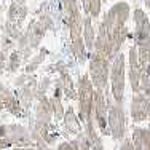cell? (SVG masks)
Returning a JSON list of instances; mask_svg holds the SVG:
<instances>
[{
  "label": "cell",
  "mask_w": 150,
  "mask_h": 150,
  "mask_svg": "<svg viewBox=\"0 0 150 150\" xmlns=\"http://www.w3.org/2000/svg\"><path fill=\"white\" fill-rule=\"evenodd\" d=\"M46 56H48V50H46V48H42L40 51H38V54L35 56V58L26 66V72H27V74H32L35 69H38V66H40V64L45 61Z\"/></svg>",
  "instance_id": "20"
},
{
  "label": "cell",
  "mask_w": 150,
  "mask_h": 150,
  "mask_svg": "<svg viewBox=\"0 0 150 150\" xmlns=\"http://www.w3.org/2000/svg\"><path fill=\"white\" fill-rule=\"evenodd\" d=\"M56 150H75V147H74V144L70 141H64L56 147Z\"/></svg>",
  "instance_id": "25"
},
{
  "label": "cell",
  "mask_w": 150,
  "mask_h": 150,
  "mask_svg": "<svg viewBox=\"0 0 150 150\" xmlns=\"http://www.w3.org/2000/svg\"><path fill=\"white\" fill-rule=\"evenodd\" d=\"M144 2H145V5H147L149 8H150V0H144Z\"/></svg>",
  "instance_id": "30"
},
{
  "label": "cell",
  "mask_w": 150,
  "mask_h": 150,
  "mask_svg": "<svg viewBox=\"0 0 150 150\" xmlns=\"http://www.w3.org/2000/svg\"><path fill=\"white\" fill-rule=\"evenodd\" d=\"M107 115H109V104H107L105 91H101V90H96V88H94L93 117H94V123H96L99 133H101L102 136H110V133H109V123H107Z\"/></svg>",
  "instance_id": "6"
},
{
  "label": "cell",
  "mask_w": 150,
  "mask_h": 150,
  "mask_svg": "<svg viewBox=\"0 0 150 150\" xmlns=\"http://www.w3.org/2000/svg\"><path fill=\"white\" fill-rule=\"evenodd\" d=\"M102 0H81V5H83V10L88 16L91 18H98L99 13H101L102 8Z\"/></svg>",
  "instance_id": "18"
},
{
  "label": "cell",
  "mask_w": 150,
  "mask_h": 150,
  "mask_svg": "<svg viewBox=\"0 0 150 150\" xmlns=\"http://www.w3.org/2000/svg\"><path fill=\"white\" fill-rule=\"evenodd\" d=\"M93 18L86 16L83 19V40L86 45V50L93 51L94 48V40H96V34H94V27H93Z\"/></svg>",
  "instance_id": "17"
},
{
  "label": "cell",
  "mask_w": 150,
  "mask_h": 150,
  "mask_svg": "<svg viewBox=\"0 0 150 150\" xmlns=\"http://www.w3.org/2000/svg\"><path fill=\"white\" fill-rule=\"evenodd\" d=\"M102 2H105V0H102Z\"/></svg>",
  "instance_id": "32"
},
{
  "label": "cell",
  "mask_w": 150,
  "mask_h": 150,
  "mask_svg": "<svg viewBox=\"0 0 150 150\" xmlns=\"http://www.w3.org/2000/svg\"><path fill=\"white\" fill-rule=\"evenodd\" d=\"M51 117H53V109H51V102L50 98L38 99L37 105H35V123L40 125V126H46V125H51Z\"/></svg>",
  "instance_id": "12"
},
{
  "label": "cell",
  "mask_w": 150,
  "mask_h": 150,
  "mask_svg": "<svg viewBox=\"0 0 150 150\" xmlns=\"http://www.w3.org/2000/svg\"><path fill=\"white\" fill-rule=\"evenodd\" d=\"M46 30L48 29H46L40 21H32L30 26L27 27V30H26V38H27V45H29V48H32V50L38 48V45H40L43 35L46 34Z\"/></svg>",
  "instance_id": "13"
},
{
  "label": "cell",
  "mask_w": 150,
  "mask_h": 150,
  "mask_svg": "<svg viewBox=\"0 0 150 150\" xmlns=\"http://www.w3.org/2000/svg\"><path fill=\"white\" fill-rule=\"evenodd\" d=\"M134 46L150 45V21L141 8L134 10Z\"/></svg>",
  "instance_id": "7"
},
{
  "label": "cell",
  "mask_w": 150,
  "mask_h": 150,
  "mask_svg": "<svg viewBox=\"0 0 150 150\" xmlns=\"http://www.w3.org/2000/svg\"><path fill=\"white\" fill-rule=\"evenodd\" d=\"M128 77H129V85L133 93L141 91V77H142V67L139 62L137 48L133 45L128 51Z\"/></svg>",
  "instance_id": "9"
},
{
  "label": "cell",
  "mask_w": 150,
  "mask_h": 150,
  "mask_svg": "<svg viewBox=\"0 0 150 150\" xmlns=\"http://www.w3.org/2000/svg\"><path fill=\"white\" fill-rule=\"evenodd\" d=\"M110 62L105 56L99 54V53L91 51L90 53V80L93 83V86L96 90L105 91L107 85H109V78H110Z\"/></svg>",
  "instance_id": "3"
},
{
  "label": "cell",
  "mask_w": 150,
  "mask_h": 150,
  "mask_svg": "<svg viewBox=\"0 0 150 150\" xmlns=\"http://www.w3.org/2000/svg\"><path fill=\"white\" fill-rule=\"evenodd\" d=\"M50 102H51V109H53V117L54 120H62L64 118V105H62V98H58V96H51L50 98Z\"/></svg>",
  "instance_id": "19"
},
{
  "label": "cell",
  "mask_w": 150,
  "mask_h": 150,
  "mask_svg": "<svg viewBox=\"0 0 150 150\" xmlns=\"http://www.w3.org/2000/svg\"><path fill=\"white\" fill-rule=\"evenodd\" d=\"M110 93L117 104L123 105L125 101V85H126V58L118 53L110 62Z\"/></svg>",
  "instance_id": "2"
},
{
  "label": "cell",
  "mask_w": 150,
  "mask_h": 150,
  "mask_svg": "<svg viewBox=\"0 0 150 150\" xmlns=\"http://www.w3.org/2000/svg\"><path fill=\"white\" fill-rule=\"evenodd\" d=\"M35 90H37V78H35V75H32L30 80L24 86H21L19 91L16 93L18 101H19V104L23 105V109L26 112H29V109L32 107V102L35 99Z\"/></svg>",
  "instance_id": "11"
},
{
  "label": "cell",
  "mask_w": 150,
  "mask_h": 150,
  "mask_svg": "<svg viewBox=\"0 0 150 150\" xmlns=\"http://www.w3.org/2000/svg\"><path fill=\"white\" fill-rule=\"evenodd\" d=\"M26 16H27V6L26 5H16V3H11V6H10V10H8V23L15 24L16 27L21 29Z\"/></svg>",
  "instance_id": "16"
},
{
  "label": "cell",
  "mask_w": 150,
  "mask_h": 150,
  "mask_svg": "<svg viewBox=\"0 0 150 150\" xmlns=\"http://www.w3.org/2000/svg\"><path fill=\"white\" fill-rule=\"evenodd\" d=\"M139 93H144V94L150 96V70H144L141 77V91Z\"/></svg>",
  "instance_id": "23"
},
{
  "label": "cell",
  "mask_w": 150,
  "mask_h": 150,
  "mask_svg": "<svg viewBox=\"0 0 150 150\" xmlns=\"http://www.w3.org/2000/svg\"><path fill=\"white\" fill-rule=\"evenodd\" d=\"M21 61H23V54H21L19 50H16V51H13L11 54H10L8 58V70L10 72H16L18 69L21 67Z\"/></svg>",
  "instance_id": "22"
},
{
  "label": "cell",
  "mask_w": 150,
  "mask_h": 150,
  "mask_svg": "<svg viewBox=\"0 0 150 150\" xmlns=\"http://www.w3.org/2000/svg\"><path fill=\"white\" fill-rule=\"evenodd\" d=\"M107 104H109V115H107L109 133L113 141H123L125 136H126V113H125V109L123 105L117 104L115 101H110L109 96H107Z\"/></svg>",
  "instance_id": "5"
},
{
  "label": "cell",
  "mask_w": 150,
  "mask_h": 150,
  "mask_svg": "<svg viewBox=\"0 0 150 150\" xmlns=\"http://www.w3.org/2000/svg\"><path fill=\"white\" fill-rule=\"evenodd\" d=\"M129 113L134 123H142L145 120H150V96L144 93H134L131 99Z\"/></svg>",
  "instance_id": "8"
},
{
  "label": "cell",
  "mask_w": 150,
  "mask_h": 150,
  "mask_svg": "<svg viewBox=\"0 0 150 150\" xmlns=\"http://www.w3.org/2000/svg\"><path fill=\"white\" fill-rule=\"evenodd\" d=\"M133 145L134 150H150V125L149 128L136 126L133 129Z\"/></svg>",
  "instance_id": "15"
},
{
  "label": "cell",
  "mask_w": 150,
  "mask_h": 150,
  "mask_svg": "<svg viewBox=\"0 0 150 150\" xmlns=\"http://www.w3.org/2000/svg\"><path fill=\"white\" fill-rule=\"evenodd\" d=\"M120 150H134V145H133V141L128 137H125L121 141V145H120Z\"/></svg>",
  "instance_id": "24"
},
{
  "label": "cell",
  "mask_w": 150,
  "mask_h": 150,
  "mask_svg": "<svg viewBox=\"0 0 150 150\" xmlns=\"http://www.w3.org/2000/svg\"><path fill=\"white\" fill-rule=\"evenodd\" d=\"M5 137H8L13 147H34L29 128L21 126V125H8V133Z\"/></svg>",
  "instance_id": "10"
},
{
  "label": "cell",
  "mask_w": 150,
  "mask_h": 150,
  "mask_svg": "<svg viewBox=\"0 0 150 150\" xmlns=\"http://www.w3.org/2000/svg\"><path fill=\"white\" fill-rule=\"evenodd\" d=\"M0 13H2V8H0ZM0 18H2V16H0Z\"/></svg>",
  "instance_id": "31"
},
{
  "label": "cell",
  "mask_w": 150,
  "mask_h": 150,
  "mask_svg": "<svg viewBox=\"0 0 150 150\" xmlns=\"http://www.w3.org/2000/svg\"><path fill=\"white\" fill-rule=\"evenodd\" d=\"M6 133H8V125H0V139L5 137Z\"/></svg>",
  "instance_id": "26"
},
{
  "label": "cell",
  "mask_w": 150,
  "mask_h": 150,
  "mask_svg": "<svg viewBox=\"0 0 150 150\" xmlns=\"http://www.w3.org/2000/svg\"><path fill=\"white\" fill-rule=\"evenodd\" d=\"M3 67H5V58H2V56H0V74L3 72Z\"/></svg>",
  "instance_id": "28"
},
{
  "label": "cell",
  "mask_w": 150,
  "mask_h": 150,
  "mask_svg": "<svg viewBox=\"0 0 150 150\" xmlns=\"http://www.w3.org/2000/svg\"><path fill=\"white\" fill-rule=\"evenodd\" d=\"M70 142L74 144L75 150H91V144H90V141H88V137H86L85 133L77 134L75 139H72Z\"/></svg>",
  "instance_id": "21"
},
{
  "label": "cell",
  "mask_w": 150,
  "mask_h": 150,
  "mask_svg": "<svg viewBox=\"0 0 150 150\" xmlns=\"http://www.w3.org/2000/svg\"><path fill=\"white\" fill-rule=\"evenodd\" d=\"M10 150H37V149H35V147H13Z\"/></svg>",
  "instance_id": "27"
},
{
  "label": "cell",
  "mask_w": 150,
  "mask_h": 150,
  "mask_svg": "<svg viewBox=\"0 0 150 150\" xmlns=\"http://www.w3.org/2000/svg\"><path fill=\"white\" fill-rule=\"evenodd\" d=\"M64 128H66V131L69 134H80L83 133V123H81L80 117L75 115V110L72 105H69L66 109V112H64Z\"/></svg>",
  "instance_id": "14"
},
{
  "label": "cell",
  "mask_w": 150,
  "mask_h": 150,
  "mask_svg": "<svg viewBox=\"0 0 150 150\" xmlns=\"http://www.w3.org/2000/svg\"><path fill=\"white\" fill-rule=\"evenodd\" d=\"M77 101H78V117L81 123H85L93 115V101H94V86L90 75H81L77 83Z\"/></svg>",
  "instance_id": "4"
},
{
  "label": "cell",
  "mask_w": 150,
  "mask_h": 150,
  "mask_svg": "<svg viewBox=\"0 0 150 150\" xmlns=\"http://www.w3.org/2000/svg\"><path fill=\"white\" fill-rule=\"evenodd\" d=\"M128 18H129V5L126 2H118L104 15L98 27V35L94 40L93 51L105 56L109 61H113L115 56L121 53V46L129 37L128 30Z\"/></svg>",
  "instance_id": "1"
},
{
  "label": "cell",
  "mask_w": 150,
  "mask_h": 150,
  "mask_svg": "<svg viewBox=\"0 0 150 150\" xmlns=\"http://www.w3.org/2000/svg\"><path fill=\"white\" fill-rule=\"evenodd\" d=\"M13 3H16V5H26V0H13Z\"/></svg>",
  "instance_id": "29"
}]
</instances>
